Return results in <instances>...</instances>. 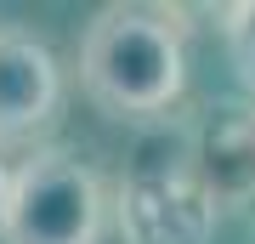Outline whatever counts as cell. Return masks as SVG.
Listing matches in <instances>:
<instances>
[{"label":"cell","instance_id":"obj_1","mask_svg":"<svg viewBox=\"0 0 255 244\" xmlns=\"http://www.w3.org/2000/svg\"><path fill=\"white\" fill-rule=\"evenodd\" d=\"M80 91L114 119L153 125L187 91V11L102 6L74 51Z\"/></svg>","mask_w":255,"mask_h":244},{"label":"cell","instance_id":"obj_2","mask_svg":"<svg viewBox=\"0 0 255 244\" xmlns=\"http://www.w3.org/2000/svg\"><path fill=\"white\" fill-rule=\"evenodd\" d=\"M114 222L125 244H210L221 205L193 165V119H153L114 188Z\"/></svg>","mask_w":255,"mask_h":244},{"label":"cell","instance_id":"obj_3","mask_svg":"<svg viewBox=\"0 0 255 244\" xmlns=\"http://www.w3.org/2000/svg\"><path fill=\"white\" fill-rule=\"evenodd\" d=\"M108 188L74 148H34L11 171V205L0 222L6 244H97L108 227Z\"/></svg>","mask_w":255,"mask_h":244},{"label":"cell","instance_id":"obj_4","mask_svg":"<svg viewBox=\"0 0 255 244\" xmlns=\"http://www.w3.org/2000/svg\"><path fill=\"white\" fill-rule=\"evenodd\" d=\"M63 108V63L34 28L0 23V142H28Z\"/></svg>","mask_w":255,"mask_h":244},{"label":"cell","instance_id":"obj_5","mask_svg":"<svg viewBox=\"0 0 255 244\" xmlns=\"http://www.w3.org/2000/svg\"><path fill=\"white\" fill-rule=\"evenodd\" d=\"M193 165L221 210L255 205V108L210 102L193 114Z\"/></svg>","mask_w":255,"mask_h":244},{"label":"cell","instance_id":"obj_6","mask_svg":"<svg viewBox=\"0 0 255 244\" xmlns=\"http://www.w3.org/2000/svg\"><path fill=\"white\" fill-rule=\"evenodd\" d=\"M221 45H227V63L238 74V85L255 97V0L221 6Z\"/></svg>","mask_w":255,"mask_h":244},{"label":"cell","instance_id":"obj_7","mask_svg":"<svg viewBox=\"0 0 255 244\" xmlns=\"http://www.w3.org/2000/svg\"><path fill=\"white\" fill-rule=\"evenodd\" d=\"M6 205H11V165L0 159V222H6Z\"/></svg>","mask_w":255,"mask_h":244}]
</instances>
